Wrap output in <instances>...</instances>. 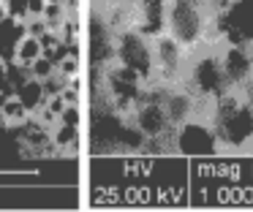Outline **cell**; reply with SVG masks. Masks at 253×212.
I'll use <instances>...</instances> for the list:
<instances>
[{"instance_id":"cell-1","label":"cell","mask_w":253,"mask_h":212,"mask_svg":"<svg viewBox=\"0 0 253 212\" xmlns=\"http://www.w3.org/2000/svg\"><path fill=\"white\" fill-rule=\"evenodd\" d=\"M210 125H212L215 136H218L220 150H251L253 141V103L248 92L229 90L212 101L210 109Z\"/></svg>"},{"instance_id":"cell-2","label":"cell","mask_w":253,"mask_h":212,"mask_svg":"<svg viewBox=\"0 0 253 212\" xmlns=\"http://www.w3.org/2000/svg\"><path fill=\"white\" fill-rule=\"evenodd\" d=\"M166 33L188 52L218 46L207 0H166Z\"/></svg>"},{"instance_id":"cell-3","label":"cell","mask_w":253,"mask_h":212,"mask_svg":"<svg viewBox=\"0 0 253 212\" xmlns=\"http://www.w3.org/2000/svg\"><path fill=\"white\" fill-rule=\"evenodd\" d=\"M115 60L133 74H139L147 85L155 82V54H153V41L136 30V27H126V30L115 33Z\"/></svg>"},{"instance_id":"cell-4","label":"cell","mask_w":253,"mask_h":212,"mask_svg":"<svg viewBox=\"0 0 253 212\" xmlns=\"http://www.w3.org/2000/svg\"><path fill=\"white\" fill-rule=\"evenodd\" d=\"M153 54H155V82L158 87H177L182 85L188 71L191 52L174 41L169 33L153 38Z\"/></svg>"},{"instance_id":"cell-5","label":"cell","mask_w":253,"mask_h":212,"mask_svg":"<svg viewBox=\"0 0 253 212\" xmlns=\"http://www.w3.org/2000/svg\"><path fill=\"white\" fill-rule=\"evenodd\" d=\"M174 150L185 155H212L220 152L218 136H215L210 120L204 117H191L174 128Z\"/></svg>"},{"instance_id":"cell-6","label":"cell","mask_w":253,"mask_h":212,"mask_svg":"<svg viewBox=\"0 0 253 212\" xmlns=\"http://www.w3.org/2000/svg\"><path fill=\"white\" fill-rule=\"evenodd\" d=\"M220 65H223L229 90L248 92L253 87V49L240 43H220L218 46Z\"/></svg>"},{"instance_id":"cell-7","label":"cell","mask_w":253,"mask_h":212,"mask_svg":"<svg viewBox=\"0 0 253 212\" xmlns=\"http://www.w3.org/2000/svg\"><path fill=\"white\" fill-rule=\"evenodd\" d=\"M142 36L150 41L166 33V0H136V19H133Z\"/></svg>"},{"instance_id":"cell-8","label":"cell","mask_w":253,"mask_h":212,"mask_svg":"<svg viewBox=\"0 0 253 212\" xmlns=\"http://www.w3.org/2000/svg\"><path fill=\"white\" fill-rule=\"evenodd\" d=\"M49 139H52L55 152H60V155H66V158H77V152H79V125L57 120L49 128Z\"/></svg>"},{"instance_id":"cell-9","label":"cell","mask_w":253,"mask_h":212,"mask_svg":"<svg viewBox=\"0 0 253 212\" xmlns=\"http://www.w3.org/2000/svg\"><path fill=\"white\" fill-rule=\"evenodd\" d=\"M14 95H17L19 101H22V106L28 109L30 114H36L41 106H44V101H46L44 82H39V79H33V76H28V79H25L22 85H17Z\"/></svg>"},{"instance_id":"cell-10","label":"cell","mask_w":253,"mask_h":212,"mask_svg":"<svg viewBox=\"0 0 253 212\" xmlns=\"http://www.w3.org/2000/svg\"><path fill=\"white\" fill-rule=\"evenodd\" d=\"M22 36H25V22H17L11 16H6V19L0 22V60L11 63L14 46H17V41Z\"/></svg>"},{"instance_id":"cell-11","label":"cell","mask_w":253,"mask_h":212,"mask_svg":"<svg viewBox=\"0 0 253 212\" xmlns=\"http://www.w3.org/2000/svg\"><path fill=\"white\" fill-rule=\"evenodd\" d=\"M41 54H44V49H41L39 36H33V33H25V36L17 41V46H14L11 63L22 65V68H30V65H33L36 60L41 57Z\"/></svg>"},{"instance_id":"cell-12","label":"cell","mask_w":253,"mask_h":212,"mask_svg":"<svg viewBox=\"0 0 253 212\" xmlns=\"http://www.w3.org/2000/svg\"><path fill=\"white\" fill-rule=\"evenodd\" d=\"M28 117H30V112L22 106V101L14 92L0 101V125L3 128H19Z\"/></svg>"},{"instance_id":"cell-13","label":"cell","mask_w":253,"mask_h":212,"mask_svg":"<svg viewBox=\"0 0 253 212\" xmlns=\"http://www.w3.org/2000/svg\"><path fill=\"white\" fill-rule=\"evenodd\" d=\"M28 74L33 76V79H39V82H46V79H52L57 71H55V63H52L49 57H44V54H41V57L28 68Z\"/></svg>"},{"instance_id":"cell-14","label":"cell","mask_w":253,"mask_h":212,"mask_svg":"<svg viewBox=\"0 0 253 212\" xmlns=\"http://www.w3.org/2000/svg\"><path fill=\"white\" fill-rule=\"evenodd\" d=\"M30 0H6V8H8V16L17 22H28L30 19Z\"/></svg>"}]
</instances>
